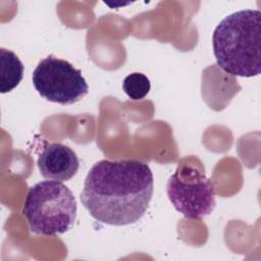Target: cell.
<instances>
[{"instance_id":"7a4b0ae2","label":"cell","mask_w":261,"mask_h":261,"mask_svg":"<svg viewBox=\"0 0 261 261\" xmlns=\"http://www.w3.org/2000/svg\"><path fill=\"white\" fill-rule=\"evenodd\" d=\"M261 12L244 9L225 16L214 29L212 47L217 65L242 77L261 72Z\"/></svg>"},{"instance_id":"8992f818","label":"cell","mask_w":261,"mask_h":261,"mask_svg":"<svg viewBox=\"0 0 261 261\" xmlns=\"http://www.w3.org/2000/svg\"><path fill=\"white\" fill-rule=\"evenodd\" d=\"M37 164L43 177L61 182L71 179L80 167L75 152L60 143L45 145L39 154Z\"/></svg>"},{"instance_id":"ba28073f","label":"cell","mask_w":261,"mask_h":261,"mask_svg":"<svg viewBox=\"0 0 261 261\" xmlns=\"http://www.w3.org/2000/svg\"><path fill=\"white\" fill-rule=\"evenodd\" d=\"M122 89L132 100H142L150 92L151 84L145 74L133 72L123 80Z\"/></svg>"},{"instance_id":"277c9868","label":"cell","mask_w":261,"mask_h":261,"mask_svg":"<svg viewBox=\"0 0 261 261\" xmlns=\"http://www.w3.org/2000/svg\"><path fill=\"white\" fill-rule=\"evenodd\" d=\"M36 91L46 100L61 105L74 104L89 92V86L71 63L49 55L42 59L32 75Z\"/></svg>"},{"instance_id":"52a82bcc","label":"cell","mask_w":261,"mask_h":261,"mask_svg":"<svg viewBox=\"0 0 261 261\" xmlns=\"http://www.w3.org/2000/svg\"><path fill=\"white\" fill-rule=\"evenodd\" d=\"M0 92L5 94L19 85L24 67L16 54L5 48L0 49Z\"/></svg>"},{"instance_id":"6da1fadb","label":"cell","mask_w":261,"mask_h":261,"mask_svg":"<svg viewBox=\"0 0 261 261\" xmlns=\"http://www.w3.org/2000/svg\"><path fill=\"white\" fill-rule=\"evenodd\" d=\"M153 187V173L147 163L103 159L89 170L81 202L97 221L114 226L127 225L146 213Z\"/></svg>"},{"instance_id":"5b68a950","label":"cell","mask_w":261,"mask_h":261,"mask_svg":"<svg viewBox=\"0 0 261 261\" xmlns=\"http://www.w3.org/2000/svg\"><path fill=\"white\" fill-rule=\"evenodd\" d=\"M166 192L174 209L187 218L200 219L216 206L213 182L194 168L178 166L167 180Z\"/></svg>"},{"instance_id":"3957f363","label":"cell","mask_w":261,"mask_h":261,"mask_svg":"<svg viewBox=\"0 0 261 261\" xmlns=\"http://www.w3.org/2000/svg\"><path fill=\"white\" fill-rule=\"evenodd\" d=\"M76 212L72 192L61 181L52 179L32 186L22 206L31 231L43 237L63 234L71 229Z\"/></svg>"}]
</instances>
